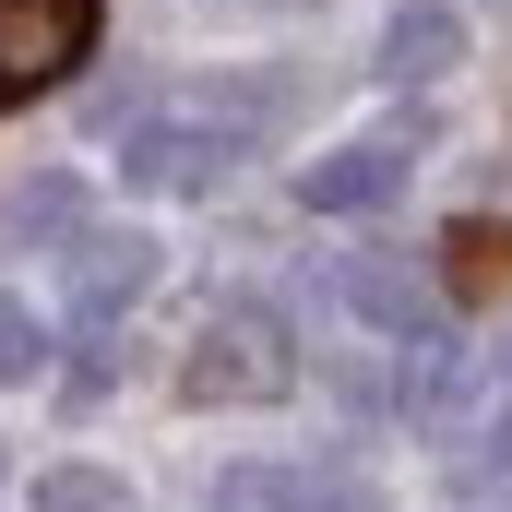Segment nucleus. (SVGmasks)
<instances>
[{"mask_svg":"<svg viewBox=\"0 0 512 512\" xmlns=\"http://www.w3.org/2000/svg\"><path fill=\"white\" fill-rule=\"evenodd\" d=\"M453 60H465V24H453V12H429V0L393 12V36H382V72H393V84H441Z\"/></svg>","mask_w":512,"mask_h":512,"instance_id":"nucleus-7","label":"nucleus"},{"mask_svg":"<svg viewBox=\"0 0 512 512\" xmlns=\"http://www.w3.org/2000/svg\"><path fill=\"white\" fill-rule=\"evenodd\" d=\"M120 179H143V191H215L227 179V131H191V120H155L120 143Z\"/></svg>","mask_w":512,"mask_h":512,"instance_id":"nucleus-4","label":"nucleus"},{"mask_svg":"<svg viewBox=\"0 0 512 512\" xmlns=\"http://www.w3.org/2000/svg\"><path fill=\"white\" fill-rule=\"evenodd\" d=\"M0 239H12V251L84 239V191H72V179H24V191H12V215H0Z\"/></svg>","mask_w":512,"mask_h":512,"instance_id":"nucleus-8","label":"nucleus"},{"mask_svg":"<svg viewBox=\"0 0 512 512\" xmlns=\"http://www.w3.org/2000/svg\"><path fill=\"white\" fill-rule=\"evenodd\" d=\"M441 286H453V298H489V286H501L512 274V227H489V215H465V227H453V239H441Z\"/></svg>","mask_w":512,"mask_h":512,"instance_id":"nucleus-9","label":"nucleus"},{"mask_svg":"<svg viewBox=\"0 0 512 512\" xmlns=\"http://www.w3.org/2000/svg\"><path fill=\"white\" fill-rule=\"evenodd\" d=\"M489 453H501V465H512V417H501V429H489Z\"/></svg>","mask_w":512,"mask_h":512,"instance_id":"nucleus-13","label":"nucleus"},{"mask_svg":"<svg viewBox=\"0 0 512 512\" xmlns=\"http://www.w3.org/2000/svg\"><path fill=\"white\" fill-rule=\"evenodd\" d=\"M346 310L382 322V334H417V322H429V274L393 262V251H358V262H346Z\"/></svg>","mask_w":512,"mask_h":512,"instance_id":"nucleus-6","label":"nucleus"},{"mask_svg":"<svg viewBox=\"0 0 512 512\" xmlns=\"http://www.w3.org/2000/svg\"><path fill=\"white\" fill-rule=\"evenodd\" d=\"M143 286H155V239H131V227L72 251V310H84V322H120Z\"/></svg>","mask_w":512,"mask_h":512,"instance_id":"nucleus-5","label":"nucleus"},{"mask_svg":"<svg viewBox=\"0 0 512 512\" xmlns=\"http://www.w3.org/2000/svg\"><path fill=\"white\" fill-rule=\"evenodd\" d=\"M36 512H131L120 477H96V465H60V477H36Z\"/></svg>","mask_w":512,"mask_h":512,"instance_id":"nucleus-10","label":"nucleus"},{"mask_svg":"<svg viewBox=\"0 0 512 512\" xmlns=\"http://www.w3.org/2000/svg\"><path fill=\"white\" fill-rule=\"evenodd\" d=\"M36 358H48V322H36L24 298H0V382H24Z\"/></svg>","mask_w":512,"mask_h":512,"instance_id":"nucleus-12","label":"nucleus"},{"mask_svg":"<svg viewBox=\"0 0 512 512\" xmlns=\"http://www.w3.org/2000/svg\"><path fill=\"white\" fill-rule=\"evenodd\" d=\"M501 382H512V334H501Z\"/></svg>","mask_w":512,"mask_h":512,"instance_id":"nucleus-14","label":"nucleus"},{"mask_svg":"<svg viewBox=\"0 0 512 512\" xmlns=\"http://www.w3.org/2000/svg\"><path fill=\"white\" fill-rule=\"evenodd\" d=\"M96 48V0H0V84H48Z\"/></svg>","mask_w":512,"mask_h":512,"instance_id":"nucleus-2","label":"nucleus"},{"mask_svg":"<svg viewBox=\"0 0 512 512\" xmlns=\"http://www.w3.org/2000/svg\"><path fill=\"white\" fill-rule=\"evenodd\" d=\"M405 167H417L405 143H346V155H322V167L298 179V203H310V215H382L393 191H405Z\"/></svg>","mask_w":512,"mask_h":512,"instance_id":"nucleus-3","label":"nucleus"},{"mask_svg":"<svg viewBox=\"0 0 512 512\" xmlns=\"http://www.w3.org/2000/svg\"><path fill=\"white\" fill-rule=\"evenodd\" d=\"M0 477H12V465H0Z\"/></svg>","mask_w":512,"mask_h":512,"instance_id":"nucleus-15","label":"nucleus"},{"mask_svg":"<svg viewBox=\"0 0 512 512\" xmlns=\"http://www.w3.org/2000/svg\"><path fill=\"white\" fill-rule=\"evenodd\" d=\"M274 512H382L358 477H274Z\"/></svg>","mask_w":512,"mask_h":512,"instance_id":"nucleus-11","label":"nucleus"},{"mask_svg":"<svg viewBox=\"0 0 512 512\" xmlns=\"http://www.w3.org/2000/svg\"><path fill=\"white\" fill-rule=\"evenodd\" d=\"M191 405H274V393L298 382V334H286V310L274 298H227L215 322H203V346H191Z\"/></svg>","mask_w":512,"mask_h":512,"instance_id":"nucleus-1","label":"nucleus"}]
</instances>
